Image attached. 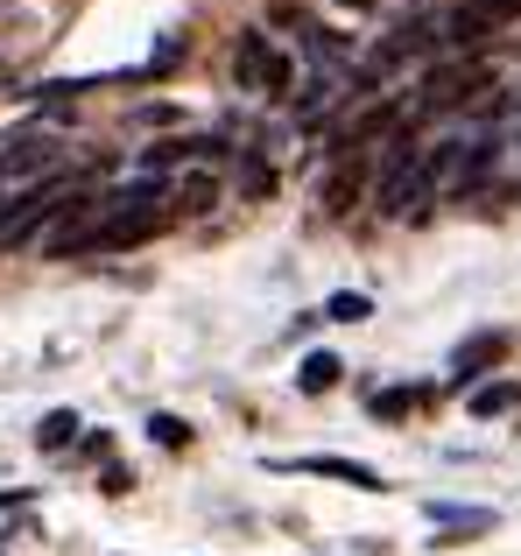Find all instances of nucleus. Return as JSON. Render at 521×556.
<instances>
[{
  "mask_svg": "<svg viewBox=\"0 0 521 556\" xmlns=\"http://www.w3.org/2000/svg\"><path fill=\"white\" fill-rule=\"evenodd\" d=\"M486 64H437L423 78V113H444V106H466V99H480L486 92Z\"/></svg>",
  "mask_w": 521,
  "mask_h": 556,
  "instance_id": "1",
  "label": "nucleus"
},
{
  "mask_svg": "<svg viewBox=\"0 0 521 556\" xmlns=\"http://www.w3.org/2000/svg\"><path fill=\"white\" fill-rule=\"evenodd\" d=\"M514 14H521V0H458L452 22H444V36H452V42L494 36V28H500V22H514Z\"/></svg>",
  "mask_w": 521,
  "mask_h": 556,
  "instance_id": "2",
  "label": "nucleus"
},
{
  "mask_svg": "<svg viewBox=\"0 0 521 556\" xmlns=\"http://www.w3.org/2000/svg\"><path fill=\"white\" fill-rule=\"evenodd\" d=\"M56 141L50 135H28V141H14L8 155H0V190H14V184H28V177H50L56 169Z\"/></svg>",
  "mask_w": 521,
  "mask_h": 556,
  "instance_id": "3",
  "label": "nucleus"
},
{
  "mask_svg": "<svg viewBox=\"0 0 521 556\" xmlns=\"http://www.w3.org/2000/svg\"><path fill=\"white\" fill-rule=\"evenodd\" d=\"M494 359H508V331H480V339L458 345V353H452V380L466 388V380H480Z\"/></svg>",
  "mask_w": 521,
  "mask_h": 556,
  "instance_id": "4",
  "label": "nucleus"
},
{
  "mask_svg": "<svg viewBox=\"0 0 521 556\" xmlns=\"http://www.w3.org/2000/svg\"><path fill=\"white\" fill-rule=\"evenodd\" d=\"M289 472H325V479H345V486H359V493L387 486V479L373 472V465H359V458H289Z\"/></svg>",
  "mask_w": 521,
  "mask_h": 556,
  "instance_id": "5",
  "label": "nucleus"
},
{
  "mask_svg": "<svg viewBox=\"0 0 521 556\" xmlns=\"http://www.w3.org/2000/svg\"><path fill=\"white\" fill-rule=\"evenodd\" d=\"M240 78H268V85H282V78H289V64H282V56H268V42H260V36H240Z\"/></svg>",
  "mask_w": 521,
  "mask_h": 556,
  "instance_id": "6",
  "label": "nucleus"
},
{
  "mask_svg": "<svg viewBox=\"0 0 521 556\" xmlns=\"http://www.w3.org/2000/svg\"><path fill=\"white\" fill-rule=\"evenodd\" d=\"M514 402H521V388H514V380H486V388L472 394V416H508Z\"/></svg>",
  "mask_w": 521,
  "mask_h": 556,
  "instance_id": "7",
  "label": "nucleus"
},
{
  "mask_svg": "<svg viewBox=\"0 0 521 556\" xmlns=\"http://www.w3.org/2000/svg\"><path fill=\"white\" fill-rule=\"evenodd\" d=\"M296 388H303V394L339 388V359H331V353H310V359H303V374H296Z\"/></svg>",
  "mask_w": 521,
  "mask_h": 556,
  "instance_id": "8",
  "label": "nucleus"
},
{
  "mask_svg": "<svg viewBox=\"0 0 521 556\" xmlns=\"http://www.w3.org/2000/svg\"><path fill=\"white\" fill-rule=\"evenodd\" d=\"M325 317H331V325H359V317H373V303L359 296V289H339V296L325 303Z\"/></svg>",
  "mask_w": 521,
  "mask_h": 556,
  "instance_id": "9",
  "label": "nucleus"
},
{
  "mask_svg": "<svg viewBox=\"0 0 521 556\" xmlns=\"http://www.w3.org/2000/svg\"><path fill=\"white\" fill-rule=\"evenodd\" d=\"M71 437H78V416H71V408H50V416H42V430H36V444L56 451V444H71Z\"/></svg>",
  "mask_w": 521,
  "mask_h": 556,
  "instance_id": "10",
  "label": "nucleus"
},
{
  "mask_svg": "<svg viewBox=\"0 0 521 556\" xmlns=\"http://www.w3.org/2000/svg\"><path fill=\"white\" fill-rule=\"evenodd\" d=\"M416 402H423V394H416V388H381V394H373V402H367V408H373V416H381V422H387V416H409V408H416Z\"/></svg>",
  "mask_w": 521,
  "mask_h": 556,
  "instance_id": "11",
  "label": "nucleus"
},
{
  "mask_svg": "<svg viewBox=\"0 0 521 556\" xmlns=\"http://www.w3.org/2000/svg\"><path fill=\"white\" fill-rule=\"evenodd\" d=\"M212 198H219V190H212L205 177H191V184H183V212H205Z\"/></svg>",
  "mask_w": 521,
  "mask_h": 556,
  "instance_id": "12",
  "label": "nucleus"
},
{
  "mask_svg": "<svg viewBox=\"0 0 521 556\" xmlns=\"http://www.w3.org/2000/svg\"><path fill=\"white\" fill-rule=\"evenodd\" d=\"M149 430H155V444H183V437H191V430H183V422H177V416H155V422H149Z\"/></svg>",
  "mask_w": 521,
  "mask_h": 556,
  "instance_id": "13",
  "label": "nucleus"
},
{
  "mask_svg": "<svg viewBox=\"0 0 521 556\" xmlns=\"http://www.w3.org/2000/svg\"><path fill=\"white\" fill-rule=\"evenodd\" d=\"M339 8H381V0H339Z\"/></svg>",
  "mask_w": 521,
  "mask_h": 556,
  "instance_id": "14",
  "label": "nucleus"
}]
</instances>
